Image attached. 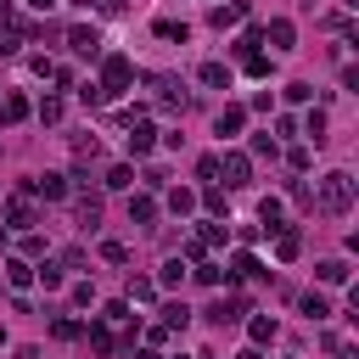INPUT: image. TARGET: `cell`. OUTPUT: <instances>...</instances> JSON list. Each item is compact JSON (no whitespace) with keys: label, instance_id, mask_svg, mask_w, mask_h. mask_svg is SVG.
<instances>
[{"label":"cell","instance_id":"2e32d148","mask_svg":"<svg viewBox=\"0 0 359 359\" xmlns=\"http://www.w3.org/2000/svg\"><path fill=\"white\" fill-rule=\"evenodd\" d=\"M129 219H135V224H151V219H157V202H151V196H129Z\"/></svg>","mask_w":359,"mask_h":359},{"label":"cell","instance_id":"5bb4252c","mask_svg":"<svg viewBox=\"0 0 359 359\" xmlns=\"http://www.w3.org/2000/svg\"><path fill=\"white\" fill-rule=\"evenodd\" d=\"M28 118V95H6L0 101V123H22Z\"/></svg>","mask_w":359,"mask_h":359},{"label":"cell","instance_id":"74e56055","mask_svg":"<svg viewBox=\"0 0 359 359\" xmlns=\"http://www.w3.org/2000/svg\"><path fill=\"white\" fill-rule=\"evenodd\" d=\"M236 359H264V353H258V348H241V353H236Z\"/></svg>","mask_w":359,"mask_h":359},{"label":"cell","instance_id":"f1b7e54d","mask_svg":"<svg viewBox=\"0 0 359 359\" xmlns=\"http://www.w3.org/2000/svg\"><path fill=\"white\" fill-rule=\"evenodd\" d=\"M157 280H163V286H180V280H185V258H168V264H163V275H157Z\"/></svg>","mask_w":359,"mask_h":359},{"label":"cell","instance_id":"60d3db41","mask_svg":"<svg viewBox=\"0 0 359 359\" xmlns=\"http://www.w3.org/2000/svg\"><path fill=\"white\" fill-rule=\"evenodd\" d=\"M101 6H118V0H101Z\"/></svg>","mask_w":359,"mask_h":359},{"label":"cell","instance_id":"7a4b0ae2","mask_svg":"<svg viewBox=\"0 0 359 359\" xmlns=\"http://www.w3.org/2000/svg\"><path fill=\"white\" fill-rule=\"evenodd\" d=\"M129 84H135V67H129V56H107V62H101V84H95V90H101V101L123 95Z\"/></svg>","mask_w":359,"mask_h":359},{"label":"cell","instance_id":"d4e9b609","mask_svg":"<svg viewBox=\"0 0 359 359\" xmlns=\"http://www.w3.org/2000/svg\"><path fill=\"white\" fill-rule=\"evenodd\" d=\"M62 112H67L62 95H45V101H39V118H45V123H62Z\"/></svg>","mask_w":359,"mask_h":359},{"label":"cell","instance_id":"e575fe53","mask_svg":"<svg viewBox=\"0 0 359 359\" xmlns=\"http://www.w3.org/2000/svg\"><path fill=\"white\" fill-rule=\"evenodd\" d=\"M309 135H314V146L325 140V112H309Z\"/></svg>","mask_w":359,"mask_h":359},{"label":"cell","instance_id":"8992f818","mask_svg":"<svg viewBox=\"0 0 359 359\" xmlns=\"http://www.w3.org/2000/svg\"><path fill=\"white\" fill-rule=\"evenodd\" d=\"M151 90H157V107L185 112V95H180V84H174V79H163V73H157V79H151Z\"/></svg>","mask_w":359,"mask_h":359},{"label":"cell","instance_id":"44dd1931","mask_svg":"<svg viewBox=\"0 0 359 359\" xmlns=\"http://www.w3.org/2000/svg\"><path fill=\"white\" fill-rule=\"evenodd\" d=\"M168 208H174V213L185 219V213L196 208V191H185V185H180V191H168Z\"/></svg>","mask_w":359,"mask_h":359},{"label":"cell","instance_id":"5b68a950","mask_svg":"<svg viewBox=\"0 0 359 359\" xmlns=\"http://www.w3.org/2000/svg\"><path fill=\"white\" fill-rule=\"evenodd\" d=\"M151 146H157V129H151L146 118H135V123H129V157H146Z\"/></svg>","mask_w":359,"mask_h":359},{"label":"cell","instance_id":"836d02e7","mask_svg":"<svg viewBox=\"0 0 359 359\" xmlns=\"http://www.w3.org/2000/svg\"><path fill=\"white\" fill-rule=\"evenodd\" d=\"M50 337H62V342H73V337H79V325H73V320H50Z\"/></svg>","mask_w":359,"mask_h":359},{"label":"cell","instance_id":"cb8c5ba5","mask_svg":"<svg viewBox=\"0 0 359 359\" xmlns=\"http://www.w3.org/2000/svg\"><path fill=\"white\" fill-rule=\"evenodd\" d=\"M157 34H163V39H180V45L191 39V28H185V22H174V17H163V22H157Z\"/></svg>","mask_w":359,"mask_h":359},{"label":"cell","instance_id":"d6986e66","mask_svg":"<svg viewBox=\"0 0 359 359\" xmlns=\"http://www.w3.org/2000/svg\"><path fill=\"white\" fill-rule=\"evenodd\" d=\"M303 314H309V320H325V314H331L325 292H303Z\"/></svg>","mask_w":359,"mask_h":359},{"label":"cell","instance_id":"9a60e30c","mask_svg":"<svg viewBox=\"0 0 359 359\" xmlns=\"http://www.w3.org/2000/svg\"><path fill=\"white\" fill-rule=\"evenodd\" d=\"M202 84H213V90H230V67H224V62H202Z\"/></svg>","mask_w":359,"mask_h":359},{"label":"cell","instance_id":"7402d4cb","mask_svg":"<svg viewBox=\"0 0 359 359\" xmlns=\"http://www.w3.org/2000/svg\"><path fill=\"white\" fill-rule=\"evenodd\" d=\"M191 280H202V286H219V264H208V258H196V269H185Z\"/></svg>","mask_w":359,"mask_h":359},{"label":"cell","instance_id":"e0dca14e","mask_svg":"<svg viewBox=\"0 0 359 359\" xmlns=\"http://www.w3.org/2000/svg\"><path fill=\"white\" fill-rule=\"evenodd\" d=\"M297 247H303V236H297V230H280V241H275V258H280V264H292V258H297Z\"/></svg>","mask_w":359,"mask_h":359},{"label":"cell","instance_id":"30bf717a","mask_svg":"<svg viewBox=\"0 0 359 359\" xmlns=\"http://www.w3.org/2000/svg\"><path fill=\"white\" fill-rule=\"evenodd\" d=\"M224 275H230V280H252V275H264V269H258V258H252V252H236Z\"/></svg>","mask_w":359,"mask_h":359},{"label":"cell","instance_id":"3957f363","mask_svg":"<svg viewBox=\"0 0 359 359\" xmlns=\"http://www.w3.org/2000/svg\"><path fill=\"white\" fill-rule=\"evenodd\" d=\"M219 174H224V185H247V180H252V163H247L241 151H224V157H219Z\"/></svg>","mask_w":359,"mask_h":359},{"label":"cell","instance_id":"83f0119b","mask_svg":"<svg viewBox=\"0 0 359 359\" xmlns=\"http://www.w3.org/2000/svg\"><path fill=\"white\" fill-rule=\"evenodd\" d=\"M6 280H11V286H28V280H34V269H28L22 258H11V264H6Z\"/></svg>","mask_w":359,"mask_h":359},{"label":"cell","instance_id":"7c38bea8","mask_svg":"<svg viewBox=\"0 0 359 359\" xmlns=\"http://www.w3.org/2000/svg\"><path fill=\"white\" fill-rule=\"evenodd\" d=\"M247 11H252L247 0H230V6H213V28H230V22H241Z\"/></svg>","mask_w":359,"mask_h":359},{"label":"cell","instance_id":"52a82bcc","mask_svg":"<svg viewBox=\"0 0 359 359\" xmlns=\"http://www.w3.org/2000/svg\"><path fill=\"white\" fill-rule=\"evenodd\" d=\"M28 191H39L45 202H62V196H67V180H62V174H39V180H28Z\"/></svg>","mask_w":359,"mask_h":359},{"label":"cell","instance_id":"f546056e","mask_svg":"<svg viewBox=\"0 0 359 359\" xmlns=\"http://www.w3.org/2000/svg\"><path fill=\"white\" fill-rule=\"evenodd\" d=\"M90 348H95V353H112V331H107V320L90 325Z\"/></svg>","mask_w":359,"mask_h":359},{"label":"cell","instance_id":"ab89813d","mask_svg":"<svg viewBox=\"0 0 359 359\" xmlns=\"http://www.w3.org/2000/svg\"><path fill=\"white\" fill-rule=\"evenodd\" d=\"M135 359H157V353H151V348H146V353H135Z\"/></svg>","mask_w":359,"mask_h":359},{"label":"cell","instance_id":"4dcf8cb0","mask_svg":"<svg viewBox=\"0 0 359 359\" xmlns=\"http://www.w3.org/2000/svg\"><path fill=\"white\" fill-rule=\"evenodd\" d=\"M34 275H39V286H45V292H56V286H62V264H45V269H34Z\"/></svg>","mask_w":359,"mask_h":359},{"label":"cell","instance_id":"f35d334b","mask_svg":"<svg viewBox=\"0 0 359 359\" xmlns=\"http://www.w3.org/2000/svg\"><path fill=\"white\" fill-rule=\"evenodd\" d=\"M28 6H39V11H50V6H56V0H28Z\"/></svg>","mask_w":359,"mask_h":359},{"label":"cell","instance_id":"ffe728a7","mask_svg":"<svg viewBox=\"0 0 359 359\" xmlns=\"http://www.w3.org/2000/svg\"><path fill=\"white\" fill-rule=\"evenodd\" d=\"M163 325H168V331H185V325H191V309H185V303H168V309H163Z\"/></svg>","mask_w":359,"mask_h":359},{"label":"cell","instance_id":"4fadbf2b","mask_svg":"<svg viewBox=\"0 0 359 359\" xmlns=\"http://www.w3.org/2000/svg\"><path fill=\"white\" fill-rule=\"evenodd\" d=\"M241 123H247V107H224V112L213 118V129H219V135H236Z\"/></svg>","mask_w":359,"mask_h":359},{"label":"cell","instance_id":"277c9868","mask_svg":"<svg viewBox=\"0 0 359 359\" xmlns=\"http://www.w3.org/2000/svg\"><path fill=\"white\" fill-rule=\"evenodd\" d=\"M6 224H11V230H28V224H34V202H28V185H22V191L6 202Z\"/></svg>","mask_w":359,"mask_h":359},{"label":"cell","instance_id":"d590c367","mask_svg":"<svg viewBox=\"0 0 359 359\" xmlns=\"http://www.w3.org/2000/svg\"><path fill=\"white\" fill-rule=\"evenodd\" d=\"M185 258H191V264H196V258H208V241H202V236H191V241H185Z\"/></svg>","mask_w":359,"mask_h":359},{"label":"cell","instance_id":"ba28073f","mask_svg":"<svg viewBox=\"0 0 359 359\" xmlns=\"http://www.w3.org/2000/svg\"><path fill=\"white\" fill-rule=\"evenodd\" d=\"M67 45H73L79 56H95V50H101V34H95V28H67Z\"/></svg>","mask_w":359,"mask_h":359},{"label":"cell","instance_id":"ac0fdd59","mask_svg":"<svg viewBox=\"0 0 359 359\" xmlns=\"http://www.w3.org/2000/svg\"><path fill=\"white\" fill-rule=\"evenodd\" d=\"M314 275H320L325 286H337V280H348V264H342V258H325V264H320Z\"/></svg>","mask_w":359,"mask_h":359},{"label":"cell","instance_id":"8d00e7d4","mask_svg":"<svg viewBox=\"0 0 359 359\" xmlns=\"http://www.w3.org/2000/svg\"><path fill=\"white\" fill-rule=\"evenodd\" d=\"M331 348H337V359H359V348H353V342H331Z\"/></svg>","mask_w":359,"mask_h":359},{"label":"cell","instance_id":"6da1fadb","mask_svg":"<svg viewBox=\"0 0 359 359\" xmlns=\"http://www.w3.org/2000/svg\"><path fill=\"white\" fill-rule=\"evenodd\" d=\"M314 202H320V213H337V219H342V213L353 208V174H342V168L325 174L320 191H314Z\"/></svg>","mask_w":359,"mask_h":359},{"label":"cell","instance_id":"8fae6325","mask_svg":"<svg viewBox=\"0 0 359 359\" xmlns=\"http://www.w3.org/2000/svg\"><path fill=\"white\" fill-rule=\"evenodd\" d=\"M241 309H247V297H219V303L208 309V320H213V325H224V320H236Z\"/></svg>","mask_w":359,"mask_h":359},{"label":"cell","instance_id":"9c48e42d","mask_svg":"<svg viewBox=\"0 0 359 359\" xmlns=\"http://www.w3.org/2000/svg\"><path fill=\"white\" fill-rule=\"evenodd\" d=\"M264 39H275V50H292V39H297V28H292L286 17H275V22L264 28Z\"/></svg>","mask_w":359,"mask_h":359},{"label":"cell","instance_id":"4316f807","mask_svg":"<svg viewBox=\"0 0 359 359\" xmlns=\"http://www.w3.org/2000/svg\"><path fill=\"white\" fill-rule=\"evenodd\" d=\"M258 219H264V230H275V224H280V202L264 196V202H258Z\"/></svg>","mask_w":359,"mask_h":359},{"label":"cell","instance_id":"603a6c76","mask_svg":"<svg viewBox=\"0 0 359 359\" xmlns=\"http://www.w3.org/2000/svg\"><path fill=\"white\" fill-rule=\"evenodd\" d=\"M247 331H252V342H275V331H280V325H275L269 314H258V320H252Z\"/></svg>","mask_w":359,"mask_h":359},{"label":"cell","instance_id":"1f68e13d","mask_svg":"<svg viewBox=\"0 0 359 359\" xmlns=\"http://www.w3.org/2000/svg\"><path fill=\"white\" fill-rule=\"evenodd\" d=\"M151 292H157L151 280H129V303H151Z\"/></svg>","mask_w":359,"mask_h":359},{"label":"cell","instance_id":"d6a6232c","mask_svg":"<svg viewBox=\"0 0 359 359\" xmlns=\"http://www.w3.org/2000/svg\"><path fill=\"white\" fill-rule=\"evenodd\" d=\"M241 62H247V73H252V79H264V73H269V56H258V50H252V56H241Z\"/></svg>","mask_w":359,"mask_h":359},{"label":"cell","instance_id":"484cf974","mask_svg":"<svg viewBox=\"0 0 359 359\" xmlns=\"http://www.w3.org/2000/svg\"><path fill=\"white\" fill-rule=\"evenodd\" d=\"M107 185H112V191H123V185H135V174H129V163H112V168H107Z\"/></svg>","mask_w":359,"mask_h":359}]
</instances>
